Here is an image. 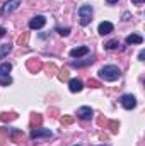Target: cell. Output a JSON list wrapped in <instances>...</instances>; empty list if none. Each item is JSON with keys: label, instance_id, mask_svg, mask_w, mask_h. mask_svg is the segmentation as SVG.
I'll use <instances>...</instances> for the list:
<instances>
[{"label": "cell", "instance_id": "obj_1", "mask_svg": "<svg viewBox=\"0 0 145 146\" xmlns=\"http://www.w3.org/2000/svg\"><path fill=\"white\" fill-rule=\"evenodd\" d=\"M97 73H99V78L104 82H116L121 78V70L116 65H104Z\"/></svg>", "mask_w": 145, "mask_h": 146}, {"label": "cell", "instance_id": "obj_2", "mask_svg": "<svg viewBox=\"0 0 145 146\" xmlns=\"http://www.w3.org/2000/svg\"><path fill=\"white\" fill-rule=\"evenodd\" d=\"M77 15H79V24L82 27L89 26L92 22V15H94V9L92 5H80L79 10H77Z\"/></svg>", "mask_w": 145, "mask_h": 146}, {"label": "cell", "instance_id": "obj_3", "mask_svg": "<svg viewBox=\"0 0 145 146\" xmlns=\"http://www.w3.org/2000/svg\"><path fill=\"white\" fill-rule=\"evenodd\" d=\"M10 70H12V65H10V63H2V65H0V85L9 87V85L12 83Z\"/></svg>", "mask_w": 145, "mask_h": 146}, {"label": "cell", "instance_id": "obj_4", "mask_svg": "<svg viewBox=\"0 0 145 146\" xmlns=\"http://www.w3.org/2000/svg\"><path fill=\"white\" fill-rule=\"evenodd\" d=\"M119 104H121V107L125 110H132L137 107V99H135V95H132V94H123L121 97H119Z\"/></svg>", "mask_w": 145, "mask_h": 146}, {"label": "cell", "instance_id": "obj_5", "mask_svg": "<svg viewBox=\"0 0 145 146\" xmlns=\"http://www.w3.org/2000/svg\"><path fill=\"white\" fill-rule=\"evenodd\" d=\"M21 7V0H7L2 7H0V15H9L14 10H17Z\"/></svg>", "mask_w": 145, "mask_h": 146}, {"label": "cell", "instance_id": "obj_6", "mask_svg": "<svg viewBox=\"0 0 145 146\" xmlns=\"http://www.w3.org/2000/svg\"><path fill=\"white\" fill-rule=\"evenodd\" d=\"M53 131L48 127H36L31 131V139H39V138H51Z\"/></svg>", "mask_w": 145, "mask_h": 146}, {"label": "cell", "instance_id": "obj_7", "mask_svg": "<svg viewBox=\"0 0 145 146\" xmlns=\"http://www.w3.org/2000/svg\"><path fill=\"white\" fill-rule=\"evenodd\" d=\"M44 24H46V17H44V15H34V17L29 21L28 26H29L31 31H38V29H43Z\"/></svg>", "mask_w": 145, "mask_h": 146}, {"label": "cell", "instance_id": "obj_8", "mask_svg": "<svg viewBox=\"0 0 145 146\" xmlns=\"http://www.w3.org/2000/svg\"><path fill=\"white\" fill-rule=\"evenodd\" d=\"M75 115H77L79 119H82V121H91V119H92V115H94V110L91 109L89 106H82V107H79V109H77Z\"/></svg>", "mask_w": 145, "mask_h": 146}, {"label": "cell", "instance_id": "obj_9", "mask_svg": "<svg viewBox=\"0 0 145 146\" xmlns=\"http://www.w3.org/2000/svg\"><path fill=\"white\" fill-rule=\"evenodd\" d=\"M114 31V26H113V22H109V21H103L101 24H99V27H97V33L101 34V36H108Z\"/></svg>", "mask_w": 145, "mask_h": 146}, {"label": "cell", "instance_id": "obj_10", "mask_svg": "<svg viewBox=\"0 0 145 146\" xmlns=\"http://www.w3.org/2000/svg\"><path fill=\"white\" fill-rule=\"evenodd\" d=\"M68 88H70V92H72V94H79V92H82L84 83H82L79 78H72V80L68 82Z\"/></svg>", "mask_w": 145, "mask_h": 146}, {"label": "cell", "instance_id": "obj_11", "mask_svg": "<svg viewBox=\"0 0 145 146\" xmlns=\"http://www.w3.org/2000/svg\"><path fill=\"white\" fill-rule=\"evenodd\" d=\"M89 53V46H79V48H73V49H70V56L72 58H80V56H85Z\"/></svg>", "mask_w": 145, "mask_h": 146}, {"label": "cell", "instance_id": "obj_12", "mask_svg": "<svg viewBox=\"0 0 145 146\" xmlns=\"http://www.w3.org/2000/svg\"><path fill=\"white\" fill-rule=\"evenodd\" d=\"M94 63V54L91 56V58H85V60H82V61H70V66L73 68H84V66H89V65H92Z\"/></svg>", "mask_w": 145, "mask_h": 146}, {"label": "cell", "instance_id": "obj_13", "mask_svg": "<svg viewBox=\"0 0 145 146\" xmlns=\"http://www.w3.org/2000/svg\"><path fill=\"white\" fill-rule=\"evenodd\" d=\"M125 42L126 44H142L144 42V37L140 36V34H130V36H126Z\"/></svg>", "mask_w": 145, "mask_h": 146}, {"label": "cell", "instance_id": "obj_14", "mask_svg": "<svg viewBox=\"0 0 145 146\" xmlns=\"http://www.w3.org/2000/svg\"><path fill=\"white\" fill-rule=\"evenodd\" d=\"M10 51H12V44H10V42H9V44H2V46H0V60H3Z\"/></svg>", "mask_w": 145, "mask_h": 146}, {"label": "cell", "instance_id": "obj_15", "mask_svg": "<svg viewBox=\"0 0 145 146\" xmlns=\"http://www.w3.org/2000/svg\"><path fill=\"white\" fill-rule=\"evenodd\" d=\"M118 46H119V41H118V39H111V41H108V42L104 44L106 49H116Z\"/></svg>", "mask_w": 145, "mask_h": 146}, {"label": "cell", "instance_id": "obj_16", "mask_svg": "<svg viewBox=\"0 0 145 146\" xmlns=\"http://www.w3.org/2000/svg\"><path fill=\"white\" fill-rule=\"evenodd\" d=\"M55 31H56L60 36H68V34H70V27H55Z\"/></svg>", "mask_w": 145, "mask_h": 146}, {"label": "cell", "instance_id": "obj_17", "mask_svg": "<svg viewBox=\"0 0 145 146\" xmlns=\"http://www.w3.org/2000/svg\"><path fill=\"white\" fill-rule=\"evenodd\" d=\"M130 19H132V14H130V12H125V14H123V21L126 22V21H130Z\"/></svg>", "mask_w": 145, "mask_h": 146}, {"label": "cell", "instance_id": "obj_18", "mask_svg": "<svg viewBox=\"0 0 145 146\" xmlns=\"http://www.w3.org/2000/svg\"><path fill=\"white\" fill-rule=\"evenodd\" d=\"M5 34H7V29L0 26V37H3V36H5Z\"/></svg>", "mask_w": 145, "mask_h": 146}, {"label": "cell", "instance_id": "obj_19", "mask_svg": "<svg viewBox=\"0 0 145 146\" xmlns=\"http://www.w3.org/2000/svg\"><path fill=\"white\" fill-rule=\"evenodd\" d=\"M144 58H145V51L142 49V51L138 53V60H140V61H144Z\"/></svg>", "mask_w": 145, "mask_h": 146}, {"label": "cell", "instance_id": "obj_20", "mask_svg": "<svg viewBox=\"0 0 145 146\" xmlns=\"http://www.w3.org/2000/svg\"><path fill=\"white\" fill-rule=\"evenodd\" d=\"M132 2H133L135 5H142V3H144L145 0H132Z\"/></svg>", "mask_w": 145, "mask_h": 146}, {"label": "cell", "instance_id": "obj_21", "mask_svg": "<svg viewBox=\"0 0 145 146\" xmlns=\"http://www.w3.org/2000/svg\"><path fill=\"white\" fill-rule=\"evenodd\" d=\"M106 2H108L109 5H113V3H118V0H106Z\"/></svg>", "mask_w": 145, "mask_h": 146}, {"label": "cell", "instance_id": "obj_22", "mask_svg": "<svg viewBox=\"0 0 145 146\" xmlns=\"http://www.w3.org/2000/svg\"><path fill=\"white\" fill-rule=\"evenodd\" d=\"M73 146H80V145H73Z\"/></svg>", "mask_w": 145, "mask_h": 146}, {"label": "cell", "instance_id": "obj_23", "mask_svg": "<svg viewBox=\"0 0 145 146\" xmlns=\"http://www.w3.org/2000/svg\"><path fill=\"white\" fill-rule=\"evenodd\" d=\"M101 146H104V145H101Z\"/></svg>", "mask_w": 145, "mask_h": 146}]
</instances>
